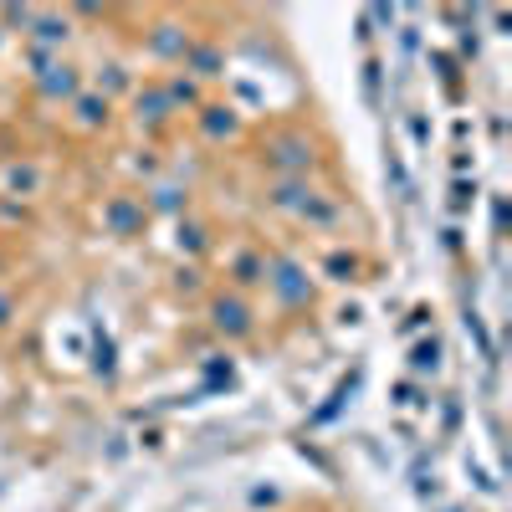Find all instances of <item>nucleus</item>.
Segmentation results:
<instances>
[{
  "label": "nucleus",
  "mask_w": 512,
  "mask_h": 512,
  "mask_svg": "<svg viewBox=\"0 0 512 512\" xmlns=\"http://www.w3.org/2000/svg\"><path fill=\"white\" fill-rule=\"evenodd\" d=\"M123 88H128V77H123V67H118V62H108V67H103V77L93 82V93H103L108 103H113V93H123Z\"/></svg>",
  "instance_id": "nucleus-20"
},
{
  "label": "nucleus",
  "mask_w": 512,
  "mask_h": 512,
  "mask_svg": "<svg viewBox=\"0 0 512 512\" xmlns=\"http://www.w3.org/2000/svg\"><path fill=\"white\" fill-rule=\"evenodd\" d=\"M169 118H175V113H169L164 82H144V88L134 93V123H139V128H149V134H154V128H164Z\"/></svg>",
  "instance_id": "nucleus-9"
},
{
  "label": "nucleus",
  "mask_w": 512,
  "mask_h": 512,
  "mask_svg": "<svg viewBox=\"0 0 512 512\" xmlns=\"http://www.w3.org/2000/svg\"><path fill=\"white\" fill-rule=\"evenodd\" d=\"M205 318H210V328H216L226 344H241V338L256 333V313H251V303H246V292H231V287L210 297Z\"/></svg>",
  "instance_id": "nucleus-3"
},
{
  "label": "nucleus",
  "mask_w": 512,
  "mask_h": 512,
  "mask_svg": "<svg viewBox=\"0 0 512 512\" xmlns=\"http://www.w3.org/2000/svg\"><path fill=\"white\" fill-rule=\"evenodd\" d=\"M364 93H369V103L379 98V62H374V57L364 62Z\"/></svg>",
  "instance_id": "nucleus-22"
},
{
  "label": "nucleus",
  "mask_w": 512,
  "mask_h": 512,
  "mask_svg": "<svg viewBox=\"0 0 512 512\" xmlns=\"http://www.w3.org/2000/svg\"><path fill=\"white\" fill-rule=\"evenodd\" d=\"M262 164L272 169V180H308L318 169V139L303 128H282L262 144Z\"/></svg>",
  "instance_id": "nucleus-1"
},
{
  "label": "nucleus",
  "mask_w": 512,
  "mask_h": 512,
  "mask_svg": "<svg viewBox=\"0 0 512 512\" xmlns=\"http://www.w3.org/2000/svg\"><path fill=\"white\" fill-rule=\"evenodd\" d=\"M262 287L277 297V308H282V313H303V308H313V297H318L308 267L297 262V256H282V251L267 256V277H262Z\"/></svg>",
  "instance_id": "nucleus-2"
},
{
  "label": "nucleus",
  "mask_w": 512,
  "mask_h": 512,
  "mask_svg": "<svg viewBox=\"0 0 512 512\" xmlns=\"http://www.w3.org/2000/svg\"><path fill=\"white\" fill-rule=\"evenodd\" d=\"M103 226H108V236H139L144 226H149V210H144V200H134V195H113L108 205H103Z\"/></svg>",
  "instance_id": "nucleus-6"
},
{
  "label": "nucleus",
  "mask_w": 512,
  "mask_h": 512,
  "mask_svg": "<svg viewBox=\"0 0 512 512\" xmlns=\"http://www.w3.org/2000/svg\"><path fill=\"white\" fill-rule=\"evenodd\" d=\"M67 36H72V21H67V16L36 11V16H31V26H26V47H31V52H47V57H62Z\"/></svg>",
  "instance_id": "nucleus-5"
},
{
  "label": "nucleus",
  "mask_w": 512,
  "mask_h": 512,
  "mask_svg": "<svg viewBox=\"0 0 512 512\" xmlns=\"http://www.w3.org/2000/svg\"><path fill=\"white\" fill-rule=\"evenodd\" d=\"M36 93L47 98V103H72L77 93H82V72L72 67V62H52L47 72H36Z\"/></svg>",
  "instance_id": "nucleus-7"
},
{
  "label": "nucleus",
  "mask_w": 512,
  "mask_h": 512,
  "mask_svg": "<svg viewBox=\"0 0 512 512\" xmlns=\"http://www.w3.org/2000/svg\"><path fill=\"white\" fill-rule=\"evenodd\" d=\"M11 313H16V303H11V292H0V328L11 323Z\"/></svg>",
  "instance_id": "nucleus-24"
},
{
  "label": "nucleus",
  "mask_w": 512,
  "mask_h": 512,
  "mask_svg": "<svg viewBox=\"0 0 512 512\" xmlns=\"http://www.w3.org/2000/svg\"><path fill=\"white\" fill-rule=\"evenodd\" d=\"M338 216H344V210H338V200H333L328 190H318V195L303 205V216H297V221H308V226H323V231H328V226H338Z\"/></svg>",
  "instance_id": "nucleus-17"
},
{
  "label": "nucleus",
  "mask_w": 512,
  "mask_h": 512,
  "mask_svg": "<svg viewBox=\"0 0 512 512\" xmlns=\"http://www.w3.org/2000/svg\"><path fill=\"white\" fill-rule=\"evenodd\" d=\"M395 405H425L415 384H395Z\"/></svg>",
  "instance_id": "nucleus-23"
},
{
  "label": "nucleus",
  "mask_w": 512,
  "mask_h": 512,
  "mask_svg": "<svg viewBox=\"0 0 512 512\" xmlns=\"http://www.w3.org/2000/svg\"><path fill=\"white\" fill-rule=\"evenodd\" d=\"M180 251H205V226L200 221H180Z\"/></svg>",
  "instance_id": "nucleus-21"
},
{
  "label": "nucleus",
  "mask_w": 512,
  "mask_h": 512,
  "mask_svg": "<svg viewBox=\"0 0 512 512\" xmlns=\"http://www.w3.org/2000/svg\"><path fill=\"white\" fill-rule=\"evenodd\" d=\"M195 123H200L205 144H226V139H236V128H241L236 108H226V103H200L195 108Z\"/></svg>",
  "instance_id": "nucleus-10"
},
{
  "label": "nucleus",
  "mask_w": 512,
  "mask_h": 512,
  "mask_svg": "<svg viewBox=\"0 0 512 512\" xmlns=\"http://www.w3.org/2000/svg\"><path fill=\"white\" fill-rule=\"evenodd\" d=\"M164 98H169V113H185V108H200V82L185 77V72H169L164 77Z\"/></svg>",
  "instance_id": "nucleus-14"
},
{
  "label": "nucleus",
  "mask_w": 512,
  "mask_h": 512,
  "mask_svg": "<svg viewBox=\"0 0 512 512\" xmlns=\"http://www.w3.org/2000/svg\"><path fill=\"white\" fill-rule=\"evenodd\" d=\"M226 277H231V292L262 287V277H267V251H256V246H236V251H231V262H226Z\"/></svg>",
  "instance_id": "nucleus-8"
},
{
  "label": "nucleus",
  "mask_w": 512,
  "mask_h": 512,
  "mask_svg": "<svg viewBox=\"0 0 512 512\" xmlns=\"http://www.w3.org/2000/svg\"><path fill=\"white\" fill-rule=\"evenodd\" d=\"M323 277H333V282H359V277H364V256L349 251V246H333V251L323 256Z\"/></svg>",
  "instance_id": "nucleus-15"
},
{
  "label": "nucleus",
  "mask_w": 512,
  "mask_h": 512,
  "mask_svg": "<svg viewBox=\"0 0 512 512\" xmlns=\"http://www.w3.org/2000/svg\"><path fill=\"white\" fill-rule=\"evenodd\" d=\"M441 369V338H420L410 349V374H436Z\"/></svg>",
  "instance_id": "nucleus-18"
},
{
  "label": "nucleus",
  "mask_w": 512,
  "mask_h": 512,
  "mask_svg": "<svg viewBox=\"0 0 512 512\" xmlns=\"http://www.w3.org/2000/svg\"><path fill=\"white\" fill-rule=\"evenodd\" d=\"M144 210H149V216H185V210H190V190H180V185H154L149 200H144Z\"/></svg>",
  "instance_id": "nucleus-16"
},
{
  "label": "nucleus",
  "mask_w": 512,
  "mask_h": 512,
  "mask_svg": "<svg viewBox=\"0 0 512 512\" xmlns=\"http://www.w3.org/2000/svg\"><path fill=\"white\" fill-rule=\"evenodd\" d=\"M180 67H185L195 82H216V77H226V52L216 47V41H195Z\"/></svg>",
  "instance_id": "nucleus-12"
},
{
  "label": "nucleus",
  "mask_w": 512,
  "mask_h": 512,
  "mask_svg": "<svg viewBox=\"0 0 512 512\" xmlns=\"http://www.w3.org/2000/svg\"><path fill=\"white\" fill-rule=\"evenodd\" d=\"M313 195H318L313 180H272V185H267V205L282 210V216H303V205H308Z\"/></svg>",
  "instance_id": "nucleus-11"
},
{
  "label": "nucleus",
  "mask_w": 512,
  "mask_h": 512,
  "mask_svg": "<svg viewBox=\"0 0 512 512\" xmlns=\"http://www.w3.org/2000/svg\"><path fill=\"white\" fill-rule=\"evenodd\" d=\"M144 47H149V57H154V62H185V52L195 47V36H190V26H185V21L164 16V21H154V26L144 31Z\"/></svg>",
  "instance_id": "nucleus-4"
},
{
  "label": "nucleus",
  "mask_w": 512,
  "mask_h": 512,
  "mask_svg": "<svg viewBox=\"0 0 512 512\" xmlns=\"http://www.w3.org/2000/svg\"><path fill=\"white\" fill-rule=\"evenodd\" d=\"M0 180H6V195H36V169L31 164H6V175H0Z\"/></svg>",
  "instance_id": "nucleus-19"
},
{
  "label": "nucleus",
  "mask_w": 512,
  "mask_h": 512,
  "mask_svg": "<svg viewBox=\"0 0 512 512\" xmlns=\"http://www.w3.org/2000/svg\"><path fill=\"white\" fill-rule=\"evenodd\" d=\"M466 195H477V185H456V200H451V205H456V210H466Z\"/></svg>",
  "instance_id": "nucleus-25"
},
{
  "label": "nucleus",
  "mask_w": 512,
  "mask_h": 512,
  "mask_svg": "<svg viewBox=\"0 0 512 512\" xmlns=\"http://www.w3.org/2000/svg\"><path fill=\"white\" fill-rule=\"evenodd\" d=\"M67 108H72V123H77V128H88V134L108 128V118H113V103H108L103 93H93V88H82Z\"/></svg>",
  "instance_id": "nucleus-13"
}]
</instances>
